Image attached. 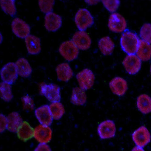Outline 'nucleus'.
I'll list each match as a JSON object with an SVG mask.
<instances>
[{
	"label": "nucleus",
	"instance_id": "obj_34",
	"mask_svg": "<svg viewBox=\"0 0 151 151\" xmlns=\"http://www.w3.org/2000/svg\"><path fill=\"white\" fill-rule=\"evenodd\" d=\"M34 151H52L50 147L47 144L40 143Z\"/></svg>",
	"mask_w": 151,
	"mask_h": 151
},
{
	"label": "nucleus",
	"instance_id": "obj_14",
	"mask_svg": "<svg viewBox=\"0 0 151 151\" xmlns=\"http://www.w3.org/2000/svg\"><path fill=\"white\" fill-rule=\"evenodd\" d=\"M62 24V18L59 15L52 12L45 15L44 26L49 32H56L60 28Z\"/></svg>",
	"mask_w": 151,
	"mask_h": 151
},
{
	"label": "nucleus",
	"instance_id": "obj_17",
	"mask_svg": "<svg viewBox=\"0 0 151 151\" xmlns=\"http://www.w3.org/2000/svg\"><path fill=\"white\" fill-rule=\"evenodd\" d=\"M27 52L30 55H37L41 50L40 40L37 36L28 35L25 39Z\"/></svg>",
	"mask_w": 151,
	"mask_h": 151
},
{
	"label": "nucleus",
	"instance_id": "obj_20",
	"mask_svg": "<svg viewBox=\"0 0 151 151\" xmlns=\"http://www.w3.org/2000/svg\"><path fill=\"white\" fill-rule=\"evenodd\" d=\"M15 64L19 76L24 78H27L31 76L33 70L27 59L24 58H20Z\"/></svg>",
	"mask_w": 151,
	"mask_h": 151
},
{
	"label": "nucleus",
	"instance_id": "obj_19",
	"mask_svg": "<svg viewBox=\"0 0 151 151\" xmlns=\"http://www.w3.org/2000/svg\"><path fill=\"white\" fill-rule=\"evenodd\" d=\"M17 135L23 142H27L34 136V129L28 122L23 121L17 131Z\"/></svg>",
	"mask_w": 151,
	"mask_h": 151
},
{
	"label": "nucleus",
	"instance_id": "obj_35",
	"mask_svg": "<svg viewBox=\"0 0 151 151\" xmlns=\"http://www.w3.org/2000/svg\"><path fill=\"white\" fill-rule=\"evenodd\" d=\"M86 3L87 4L89 5H95L97 4L100 0H84Z\"/></svg>",
	"mask_w": 151,
	"mask_h": 151
},
{
	"label": "nucleus",
	"instance_id": "obj_8",
	"mask_svg": "<svg viewBox=\"0 0 151 151\" xmlns=\"http://www.w3.org/2000/svg\"><path fill=\"white\" fill-rule=\"evenodd\" d=\"M108 27L112 32H124L127 28V22L123 16L118 13H113L109 18Z\"/></svg>",
	"mask_w": 151,
	"mask_h": 151
},
{
	"label": "nucleus",
	"instance_id": "obj_28",
	"mask_svg": "<svg viewBox=\"0 0 151 151\" xmlns=\"http://www.w3.org/2000/svg\"><path fill=\"white\" fill-rule=\"evenodd\" d=\"M11 84L2 82L0 84L1 98L5 102H9L13 98Z\"/></svg>",
	"mask_w": 151,
	"mask_h": 151
},
{
	"label": "nucleus",
	"instance_id": "obj_23",
	"mask_svg": "<svg viewBox=\"0 0 151 151\" xmlns=\"http://www.w3.org/2000/svg\"><path fill=\"white\" fill-rule=\"evenodd\" d=\"M98 46L101 53L105 56L111 55L115 47L114 42L108 36L100 39L98 42Z\"/></svg>",
	"mask_w": 151,
	"mask_h": 151
},
{
	"label": "nucleus",
	"instance_id": "obj_16",
	"mask_svg": "<svg viewBox=\"0 0 151 151\" xmlns=\"http://www.w3.org/2000/svg\"><path fill=\"white\" fill-rule=\"evenodd\" d=\"M109 86L113 93L119 96L125 95L128 89L127 82L121 77L113 78L110 82Z\"/></svg>",
	"mask_w": 151,
	"mask_h": 151
},
{
	"label": "nucleus",
	"instance_id": "obj_30",
	"mask_svg": "<svg viewBox=\"0 0 151 151\" xmlns=\"http://www.w3.org/2000/svg\"><path fill=\"white\" fill-rule=\"evenodd\" d=\"M140 35L142 40L151 44V24H144L140 30Z\"/></svg>",
	"mask_w": 151,
	"mask_h": 151
},
{
	"label": "nucleus",
	"instance_id": "obj_26",
	"mask_svg": "<svg viewBox=\"0 0 151 151\" xmlns=\"http://www.w3.org/2000/svg\"><path fill=\"white\" fill-rule=\"evenodd\" d=\"M49 106L53 119L59 120L64 114V107L60 102L51 103Z\"/></svg>",
	"mask_w": 151,
	"mask_h": 151
},
{
	"label": "nucleus",
	"instance_id": "obj_39",
	"mask_svg": "<svg viewBox=\"0 0 151 151\" xmlns=\"http://www.w3.org/2000/svg\"><path fill=\"white\" fill-rule=\"evenodd\" d=\"M14 1H15V0H14Z\"/></svg>",
	"mask_w": 151,
	"mask_h": 151
},
{
	"label": "nucleus",
	"instance_id": "obj_22",
	"mask_svg": "<svg viewBox=\"0 0 151 151\" xmlns=\"http://www.w3.org/2000/svg\"><path fill=\"white\" fill-rule=\"evenodd\" d=\"M7 118V129L10 132H17L18 129L23 122L20 114L17 112H13L9 114Z\"/></svg>",
	"mask_w": 151,
	"mask_h": 151
},
{
	"label": "nucleus",
	"instance_id": "obj_2",
	"mask_svg": "<svg viewBox=\"0 0 151 151\" xmlns=\"http://www.w3.org/2000/svg\"><path fill=\"white\" fill-rule=\"evenodd\" d=\"M74 21L79 31H85L93 25L94 18L91 13L87 9H81L75 15Z\"/></svg>",
	"mask_w": 151,
	"mask_h": 151
},
{
	"label": "nucleus",
	"instance_id": "obj_18",
	"mask_svg": "<svg viewBox=\"0 0 151 151\" xmlns=\"http://www.w3.org/2000/svg\"><path fill=\"white\" fill-rule=\"evenodd\" d=\"M57 76L60 81L67 82L70 81L74 75L73 71L69 64H60L56 68Z\"/></svg>",
	"mask_w": 151,
	"mask_h": 151
},
{
	"label": "nucleus",
	"instance_id": "obj_25",
	"mask_svg": "<svg viewBox=\"0 0 151 151\" xmlns=\"http://www.w3.org/2000/svg\"><path fill=\"white\" fill-rule=\"evenodd\" d=\"M137 105L142 113H150L151 112V98L146 94L140 95L137 98Z\"/></svg>",
	"mask_w": 151,
	"mask_h": 151
},
{
	"label": "nucleus",
	"instance_id": "obj_33",
	"mask_svg": "<svg viewBox=\"0 0 151 151\" xmlns=\"http://www.w3.org/2000/svg\"><path fill=\"white\" fill-rule=\"evenodd\" d=\"M8 126V121L7 118L4 116V114H1V133H2L5 131V129H7Z\"/></svg>",
	"mask_w": 151,
	"mask_h": 151
},
{
	"label": "nucleus",
	"instance_id": "obj_32",
	"mask_svg": "<svg viewBox=\"0 0 151 151\" xmlns=\"http://www.w3.org/2000/svg\"><path fill=\"white\" fill-rule=\"evenodd\" d=\"M24 108L27 110H33L34 109V102L33 98L28 95H25L22 98Z\"/></svg>",
	"mask_w": 151,
	"mask_h": 151
},
{
	"label": "nucleus",
	"instance_id": "obj_29",
	"mask_svg": "<svg viewBox=\"0 0 151 151\" xmlns=\"http://www.w3.org/2000/svg\"><path fill=\"white\" fill-rule=\"evenodd\" d=\"M38 2L42 12L45 14L52 12L55 4V0H38Z\"/></svg>",
	"mask_w": 151,
	"mask_h": 151
},
{
	"label": "nucleus",
	"instance_id": "obj_7",
	"mask_svg": "<svg viewBox=\"0 0 151 151\" xmlns=\"http://www.w3.org/2000/svg\"><path fill=\"white\" fill-rule=\"evenodd\" d=\"M126 71L130 75H135L142 67V61L136 54L127 55L122 62Z\"/></svg>",
	"mask_w": 151,
	"mask_h": 151
},
{
	"label": "nucleus",
	"instance_id": "obj_38",
	"mask_svg": "<svg viewBox=\"0 0 151 151\" xmlns=\"http://www.w3.org/2000/svg\"><path fill=\"white\" fill-rule=\"evenodd\" d=\"M150 73H151V65L150 66Z\"/></svg>",
	"mask_w": 151,
	"mask_h": 151
},
{
	"label": "nucleus",
	"instance_id": "obj_21",
	"mask_svg": "<svg viewBox=\"0 0 151 151\" xmlns=\"http://www.w3.org/2000/svg\"><path fill=\"white\" fill-rule=\"evenodd\" d=\"M136 55L143 62H147L151 58V44L140 40Z\"/></svg>",
	"mask_w": 151,
	"mask_h": 151
},
{
	"label": "nucleus",
	"instance_id": "obj_5",
	"mask_svg": "<svg viewBox=\"0 0 151 151\" xmlns=\"http://www.w3.org/2000/svg\"><path fill=\"white\" fill-rule=\"evenodd\" d=\"M76 79L80 88L86 91L91 88L94 85L95 76L91 70L85 69L77 74Z\"/></svg>",
	"mask_w": 151,
	"mask_h": 151
},
{
	"label": "nucleus",
	"instance_id": "obj_10",
	"mask_svg": "<svg viewBox=\"0 0 151 151\" xmlns=\"http://www.w3.org/2000/svg\"><path fill=\"white\" fill-rule=\"evenodd\" d=\"M12 29L14 34L20 39H25L30 35V27L22 19L16 18L12 23Z\"/></svg>",
	"mask_w": 151,
	"mask_h": 151
},
{
	"label": "nucleus",
	"instance_id": "obj_3",
	"mask_svg": "<svg viewBox=\"0 0 151 151\" xmlns=\"http://www.w3.org/2000/svg\"><path fill=\"white\" fill-rule=\"evenodd\" d=\"M79 50L72 40L64 42L59 49L61 55L68 62H72L77 59L79 53Z\"/></svg>",
	"mask_w": 151,
	"mask_h": 151
},
{
	"label": "nucleus",
	"instance_id": "obj_4",
	"mask_svg": "<svg viewBox=\"0 0 151 151\" xmlns=\"http://www.w3.org/2000/svg\"><path fill=\"white\" fill-rule=\"evenodd\" d=\"M40 93L51 103L60 102V88L54 83H43L41 85Z\"/></svg>",
	"mask_w": 151,
	"mask_h": 151
},
{
	"label": "nucleus",
	"instance_id": "obj_27",
	"mask_svg": "<svg viewBox=\"0 0 151 151\" xmlns=\"http://www.w3.org/2000/svg\"><path fill=\"white\" fill-rule=\"evenodd\" d=\"M1 6L2 10L6 14L12 17L17 13V9L14 0H0Z\"/></svg>",
	"mask_w": 151,
	"mask_h": 151
},
{
	"label": "nucleus",
	"instance_id": "obj_31",
	"mask_svg": "<svg viewBox=\"0 0 151 151\" xmlns=\"http://www.w3.org/2000/svg\"><path fill=\"white\" fill-rule=\"evenodd\" d=\"M104 7L111 12H114L120 6V0H101Z\"/></svg>",
	"mask_w": 151,
	"mask_h": 151
},
{
	"label": "nucleus",
	"instance_id": "obj_15",
	"mask_svg": "<svg viewBox=\"0 0 151 151\" xmlns=\"http://www.w3.org/2000/svg\"><path fill=\"white\" fill-rule=\"evenodd\" d=\"M35 117L40 124L50 126L52 124L53 118L48 105L42 106L35 110Z\"/></svg>",
	"mask_w": 151,
	"mask_h": 151
},
{
	"label": "nucleus",
	"instance_id": "obj_37",
	"mask_svg": "<svg viewBox=\"0 0 151 151\" xmlns=\"http://www.w3.org/2000/svg\"><path fill=\"white\" fill-rule=\"evenodd\" d=\"M2 42V36L1 34V43Z\"/></svg>",
	"mask_w": 151,
	"mask_h": 151
},
{
	"label": "nucleus",
	"instance_id": "obj_12",
	"mask_svg": "<svg viewBox=\"0 0 151 151\" xmlns=\"http://www.w3.org/2000/svg\"><path fill=\"white\" fill-rule=\"evenodd\" d=\"M52 130L49 126L40 125L34 129V136L35 140L42 144H48L52 139Z\"/></svg>",
	"mask_w": 151,
	"mask_h": 151
},
{
	"label": "nucleus",
	"instance_id": "obj_13",
	"mask_svg": "<svg viewBox=\"0 0 151 151\" xmlns=\"http://www.w3.org/2000/svg\"><path fill=\"white\" fill-rule=\"evenodd\" d=\"M72 40L79 49L82 50L89 49L92 42L91 38L85 31L76 32L73 36Z\"/></svg>",
	"mask_w": 151,
	"mask_h": 151
},
{
	"label": "nucleus",
	"instance_id": "obj_6",
	"mask_svg": "<svg viewBox=\"0 0 151 151\" xmlns=\"http://www.w3.org/2000/svg\"><path fill=\"white\" fill-rule=\"evenodd\" d=\"M2 81L9 84H13L17 81L18 76L16 64L9 63L5 64L1 70Z\"/></svg>",
	"mask_w": 151,
	"mask_h": 151
},
{
	"label": "nucleus",
	"instance_id": "obj_24",
	"mask_svg": "<svg viewBox=\"0 0 151 151\" xmlns=\"http://www.w3.org/2000/svg\"><path fill=\"white\" fill-rule=\"evenodd\" d=\"M87 97L85 91L80 87H76L73 89L71 102L77 106L84 105L87 102Z\"/></svg>",
	"mask_w": 151,
	"mask_h": 151
},
{
	"label": "nucleus",
	"instance_id": "obj_36",
	"mask_svg": "<svg viewBox=\"0 0 151 151\" xmlns=\"http://www.w3.org/2000/svg\"><path fill=\"white\" fill-rule=\"evenodd\" d=\"M131 151H145L143 149H142V148H141V147H138V146H136L135 147L134 149L132 150Z\"/></svg>",
	"mask_w": 151,
	"mask_h": 151
},
{
	"label": "nucleus",
	"instance_id": "obj_11",
	"mask_svg": "<svg viewBox=\"0 0 151 151\" xmlns=\"http://www.w3.org/2000/svg\"><path fill=\"white\" fill-rule=\"evenodd\" d=\"M116 127L113 121L107 120L101 122L98 127V132L102 139H109L114 137Z\"/></svg>",
	"mask_w": 151,
	"mask_h": 151
},
{
	"label": "nucleus",
	"instance_id": "obj_1",
	"mask_svg": "<svg viewBox=\"0 0 151 151\" xmlns=\"http://www.w3.org/2000/svg\"><path fill=\"white\" fill-rule=\"evenodd\" d=\"M140 41L139 37L135 33L126 31L121 38V46L123 51L128 55H134L136 54Z\"/></svg>",
	"mask_w": 151,
	"mask_h": 151
},
{
	"label": "nucleus",
	"instance_id": "obj_9",
	"mask_svg": "<svg viewBox=\"0 0 151 151\" xmlns=\"http://www.w3.org/2000/svg\"><path fill=\"white\" fill-rule=\"evenodd\" d=\"M133 139L137 146L143 148L150 142V133L147 128L142 126L133 133Z\"/></svg>",
	"mask_w": 151,
	"mask_h": 151
}]
</instances>
